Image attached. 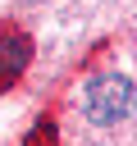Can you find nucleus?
Wrapping results in <instances>:
<instances>
[{"label": "nucleus", "instance_id": "nucleus-1", "mask_svg": "<svg viewBox=\"0 0 137 146\" xmlns=\"http://www.w3.org/2000/svg\"><path fill=\"white\" fill-rule=\"evenodd\" d=\"M132 105H137V82L132 78H123V73L91 78V87H87V114H91V123H119V119L132 114Z\"/></svg>", "mask_w": 137, "mask_h": 146}, {"label": "nucleus", "instance_id": "nucleus-3", "mask_svg": "<svg viewBox=\"0 0 137 146\" xmlns=\"http://www.w3.org/2000/svg\"><path fill=\"white\" fill-rule=\"evenodd\" d=\"M23 5H37V0H23Z\"/></svg>", "mask_w": 137, "mask_h": 146}, {"label": "nucleus", "instance_id": "nucleus-2", "mask_svg": "<svg viewBox=\"0 0 137 146\" xmlns=\"http://www.w3.org/2000/svg\"><path fill=\"white\" fill-rule=\"evenodd\" d=\"M32 59V41L14 27H0V87H9Z\"/></svg>", "mask_w": 137, "mask_h": 146}]
</instances>
